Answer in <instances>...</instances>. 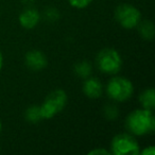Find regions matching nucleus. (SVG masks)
I'll list each match as a JSON object with an SVG mask.
<instances>
[{"mask_svg": "<svg viewBox=\"0 0 155 155\" xmlns=\"http://www.w3.org/2000/svg\"><path fill=\"white\" fill-rule=\"evenodd\" d=\"M125 127L130 134L134 136H144L153 133L155 130V117L153 110L142 107L134 110L125 119Z\"/></svg>", "mask_w": 155, "mask_h": 155, "instance_id": "nucleus-1", "label": "nucleus"}, {"mask_svg": "<svg viewBox=\"0 0 155 155\" xmlns=\"http://www.w3.org/2000/svg\"><path fill=\"white\" fill-rule=\"evenodd\" d=\"M67 101H68V97L63 89H55L48 94L41 105L39 106L43 120L51 119L60 114L65 108Z\"/></svg>", "mask_w": 155, "mask_h": 155, "instance_id": "nucleus-2", "label": "nucleus"}, {"mask_svg": "<svg viewBox=\"0 0 155 155\" xmlns=\"http://www.w3.org/2000/svg\"><path fill=\"white\" fill-rule=\"evenodd\" d=\"M106 95L115 102H125L133 96V83L125 77H114L106 85Z\"/></svg>", "mask_w": 155, "mask_h": 155, "instance_id": "nucleus-3", "label": "nucleus"}, {"mask_svg": "<svg viewBox=\"0 0 155 155\" xmlns=\"http://www.w3.org/2000/svg\"><path fill=\"white\" fill-rule=\"evenodd\" d=\"M97 67L102 73L117 74L122 67L121 55L114 48H104L100 50L96 58Z\"/></svg>", "mask_w": 155, "mask_h": 155, "instance_id": "nucleus-4", "label": "nucleus"}, {"mask_svg": "<svg viewBox=\"0 0 155 155\" xmlns=\"http://www.w3.org/2000/svg\"><path fill=\"white\" fill-rule=\"evenodd\" d=\"M139 151V142L129 133L118 134L110 142V153L114 155H137Z\"/></svg>", "mask_w": 155, "mask_h": 155, "instance_id": "nucleus-5", "label": "nucleus"}, {"mask_svg": "<svg viewBox=\"0 0 155 155\" xmlns=\"http://www.w3.org/2000/svg\"><path fill=\"white\" fill-rule=\"evenodd\" d=\"M117 22L125 30H133L141 20V13L136 7L129 3L119 5L115 10Z\"/></svg>", "mask_w": 155, "mask_h": 155, "instance_id": "nucleus-6", "label": "nucleus"}, {"mask_svg": "<svg viewBox=\"0 0 155 155\" xmlns=\"http://www.w3.org/2000/svg\"><path fill=\"white\" fill-rule=\"evenodd\" d=\"M26 66L32 71H41L47 67L48 61L45 53L39 50H30L25 55Z\"/></svg>", "mask_w": 155, "mask_h": 155, "instance_id": "nucleus-7", "label": "nucleus"}, {"mask_svg": "<svg viewBox=\"0 0 155 155\" xmlns=\"http://www.w3.org/2000/svg\"><path fill=\"white\" fill-rule=\"evenodd\" d=\"M83 94L89 99H99L103 95V85L99 79L88 77L83 83Z\"/></svg>", "mask_w": 155, "mask_h": 155, "instance_id": "nucleus-8", "label": "nucleus"}, {"mask_svg": "<svg viewBox=\"0 0 155 155\" xmlns=\"http://www.w3.org/2000/svg\"><path fill=\"white\" fill-rule=\"evenodd\" d=\"M18 20H19V24L22 28L27 29V30H32L39 24L41 15L36 9L28 8L20 13Z\"/></svg>", "mask_w": 155, "mask_h": 155, "instance_id": "nucleus-9", "label": "nucleus"}, {"mask_svg": "<svg viewBox=\"0 0 155 155\" xmlns=\"http://www.w3.org/2000/svg\"><path fill=\"white\" fill-rule=\"evenodd\" d=\"M139 102L142 108L153 110L155 107V91L153 88L144 89L139 96Z\"/></svg>", "mask_w": 155, "mask_h": 155, "instance_id": "nucleus-10", "label": "nucleus"}, {"mask_svg": "<svg viewBox=\"0 0 155 155\" xmlns=\"http://www.w3.org/2000/svg\"><path fill=\"white\" fill-rule=\"evenodd\" d=\"M139 31V34L141 35V37L143 39H147V41H151L153 39L155 34V30H154V25L152 24V21L150 20H143L138 24V26L136 27Z\"/></svg>", "mask_w": 155, "mask_h": 155, "instance_id": "nucleus-11", "label": "nucleus"}, {"mask_svg": "<svg viewBox=\"0 0 155 155\" xmlns=\"http://www.w3.org/2000/svg\"><path fill=\"white\" fill-rule=\"evenodd\" d=\"M73 70H74V73L78 77L86 79V78L91 77V71H93V67H91V63L88 61H81V62L75 64Z\"/></svg>", "mask_w": 155, "mask_h": 155, "instance_id": "nucleus-12", "label": "nucleus"}, {"mask_svg": "<svg viewBox=\"0 0 155 155\" xmlns=\"http://www.w3.org/2000/svg\"><path fill=\"white\" fill-rule=\"evenodd\" d=\"M26 119L30 123H38L41 120H43L41 114V108L37 105H32L26 110Z\"/></svg>", "mask_w": 155, "mask_h": 155, "instance_id": "nucleus-13", "label": "nucleus"}, {"mask_svg": "<svg viewBox=\"0 0 155 155\" xmlns=\"http://www.w3.org/2000/svg\"><path fill=\"white\" fill-rule=\"evenodd\" d=\"M67 1H68L69 5L72 8H74V9L82 10L88 7L94 0H67Z\"/></svg>", "mask_w": 155, "mask_h": 155, "instance_id": "nucleus-14", "label": "nucleus"}, {"mask_svg": "<svg viewBox=\"0 0 155 155\" xmlns=\"http://www.w3.org/2000/svg\"><path fill=\"white\" fill-rule=\"evenodd\" d=\"M104 115L107 119H116L117 116H118V108L116 107L113 104H110V105H106L104 107Z\"/></svg>", "mask_w": 155, "mask_h": 155, "instance_id": "nucleus-15", "label": "nucleus"}, {"mask_svg": "<svg viewBox=\"0 0 155 155\" xmlns=\"http://www.w3.org/2000/svg\"><path fill=\"white\" fill-rule=\"evenodd\" d=\"M45 16L49 21H55L58 18V12L56 9H53V8H50L47 11L45 12Z\"/></svg>", "mask_w": 155, "mask_h": 155, "instance_id": "nucleus-16", "label": "nucleus"}, {"mask_svg": "<svg viewBox=\"0 0 155 155\" xmlns=\"http://www.w3.org/2000/svg\"><path fill=\"white\" fill-rule=\"evenodd\" d=\"M110 154H112L110 151L106 150L104 148H97L88 152V155H110Z\"/></svg>", "mask_w": 155, "mask_h": 155, "instance_id": "nucleus-17", "label": "nucleus"}, {"mask_svg": "<svg viewBox=\"0 0 155 155\" xmlns=\"http://www.w3.org/2000/svg\"><path fill=\"white\" fill-rule=\"evenodd\" d=\"M139 154L141 155H154L155 154V147L154 146H149L144 148L143 150L139 151Z\"/></svg>", "mask_w": 155, "mask_h": 155, "instance_id": "nucleus-18", "label": "nucleus"}, {"mask_svg": "<svg viewBox=\"0 0 155 155\" xmlns=\"http://www.w3.org/2000/svg\"><path fill=\"white\" fill-rule=\"evenodd\" d=\"M2 67H3V55L0 51V71L2 70Z\"/></svg>", "mask_w": 155, "mask_h": 155, "instance_id": "nucleus-19", "label": "nucleus"}, {"mask_svg": "<svg viewBox=\"0 0 155 155\" xmlns=\"http://www.w3.org/2000/svg\"><path fill=\"white\" fill-rule=\"evenodd\" d=\"M1 131H2V123L0 121V133H1Z\"/></svg>", "mask_w": 155, "mask_h": 155, "instance_id": "nucleus-20", "label": "nucleus"}]
</instances>
